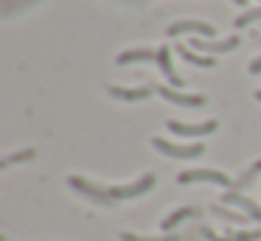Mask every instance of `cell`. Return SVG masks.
<instances>
[{"mask_svg": "<svg viewBox=\"0 0 261 241\" xmlns=\"http://www.w3.org/2000/svg\"><path fill=\"white\" fill-rule=\"evenodd\" d=\"M154 182H158L154 174H143L141 179H135V182H129V185H113V188H104V185L87 182L85 177H76V174L68 177L70 188L79 191L82 196H87V199L96 202V205H104V207H113V205H118V202H124V199H135V196L149 194V191L154 188Z\"/></svg>", "mask_w": 261, "mask_h": 241, "instance_id": "6da1fadb", "label": "cell"}, {"mask_svg": "<svg viewBox=\"0 0 261 241\" xmlns=\"http://www.w3.org/2000/svg\"><path fill=\"white\" fill-rule=\"evenodd\" d=\"M152 146L166 157H174V160H197L205 154V143H171L166 138H152Z\"/></svg>", "mask_w": 261, "mask_h": 241, "instance_id": "7a4b0ae2", "label": "cell"}, {"mask_svg": "<svg viewBox=\"0 0 261 241\" xmlns=\"http://www.w3.org/2000/svg\"><path fill=\"white\" fill-rule=\"evenodd\" d=\"M177 182L180 185H191V182H211L219 185L225 191H233V179L227 177L225 171H216V168H191V171L177 174Z\"/></svg>", "mask_w": 261, "mask_h": 241, "instance_id": "3957f363", "label": "cell"}, {"mask_svg": "<svg viewBox=\"0 0 261 241\" xmlns=\"http://www.w3.org/2000/svg\"><path fill=\"white\" fill-rule=\"evenodd\" d=\"M239 45H242V39L239 37H225V39H205V37H194L191 39V48L197 50V53H230V50H236Z\"/></svg>", "mask_w": 261, "mask_h": 241, "instance_id": "277c9868", "label": "cell"}, {"mask_svg": "<svg viewBox=\"0 0 261 241\" xmlns=\"http://www.w3.org/2000/svg\"><path fill=\"white\" fill-rule=\"evenodd\" d=\"M169 37H182V34H194V37H205V39H214L216 28L211 22H202V20H180V22H171L166 28Z\"/></svg>", "mask_w": 261, "mask_h": 241, "instance_id": "5b68a950", "label": "cell"}, {"mask_svg": "<svg viewBox=\"0 0 261 241\" xmlns=\"http://www.w3.org/2000/svg\"><path fill=\"white\" fill-rule=\"evenodd\" d=\"M219 202H225L227 207H236V210H242L244 216H250L253 222H261V205H255L250 196H244L242 191H225V196H222Z\"/></svg>", "mask_w": 261, "mask_h": 241, "instance_id": "8992f818", "label": "cell"}, {"mask_svg": "<svg viewBox=\"0 0 261 241\" xmlns=\"http://www.w3.org/2000/svg\"><path fill=\"white\" fill-rule=\"evenodd\" d=\"M169 132L182 135V138H202V135H214L219 129V121H202V123H182V121H169L166 123Z\"/></svg>", "mask_w": 261, "mask_h": 241, "instance_id": "52a82bcc", "label": "cell"}, {"mask_svg": "<svg viewBox=\"0 0 261 241\" xmlns=\"http://www.w3.org/2000/svg\"><path fill=\"white\" fill-rule=\"evenodd\" d=\"M158 67H160V73L166 76L169 87H174V90H182V87H186V78H182L180 73L174 70V65H171V48H169V45L158 48Z\"/></svg>", "mask_w": 261, "mask_h": 241, "instance_id": "ba28073f", "label": "cell"}, {"mask_svg": "<svg viewBox=\"0 0 261 241\" xmlns=\"http://www.w3.org/2000/svg\"><path fill=\"white\" fill-rule=\"evenodd\" d=\"M158 95H160V98H166V101H171V104H180V106H205V104H208L205 95H188V93H182V90L169 87V84L158 87Z\"/></svg>", "mask_w": 261, "mask_h": 241, "instance_id": "9c48e42d", "label": "cell"}, {"mask_svg": "<svg viewBox=\"0 0 261 241\" xmlns=\"http://www.w3.org/2000/svg\"><path fill=\"white\" fill-rule=\"evenodd\" d=\"M107 93L118 101H146L149 95L154 93V87H149V84L146 87H113V84H110Z\"/></svg>", "mask_w": 261, "mask_h": 241, "instance_id": "30bf717a", "label": "cell"}, {"mask_svg": "<svg viewBox=\"0 0 261 241\" xmlns=\"http://www.w3.org/2000/svg\"><path fill=\"white\" fill-rule=\"evenodd\" d=\"M194 216H199V207H194V205L177 207L174 213H169V216L163 219V224H160V227H163L166 233H171V230H174L177 224H182V222H186V219H194Z\"/></svg>", "mask_w": 261, "mask_h": 241, "instance_id": "8fae6325", "label": "cell"}, {"mask_svg": "<svg viewBox=\"0 0 261 241\" xmlns=\"http://www.w3.org/2000/svg\"><path fill=\"white\" fill-rule=\"evenodd\" d=\"M177 53H180L182 59L188 62V65H194V67H216V59H214V56L197 53L191 45H177Z\"/></svg>", "mask_w": 261, "mask_h": 241, "instance_id": "7c38bea8", "label": "cell"}, {"mask_svg": "<svg viewBox=\"0 0 261 241\" xmlns=\"http://www.w3.org/2000/svg\"><path fill=\"white\" fill-rule=\"evenodd\" d=\"M132 62H158V50L154 48H132L118 56V65H132Z\"/></svg>", "mask_w": 261, "mask_h": 241, "instance_id": "4fadbf2b", "label": "cell"}, {"mask_svg": "<svg viewBox=\"0 0 261 241\" xmlns=\"http://www.w3.org/2000/svg\"><path fill=\"white\" fill-rule=\"evenodd\" d=\"M211 213H214L216 219H225V222L236 224V227H242V224H247V222H250V216H244V213L230 210L227 205H214V207H211Z\"/></svg>", "mask_w": 261, "mask_h": 241, "instance_id": "5bb4252c", "label": "cell"}, {"mask_svg": "<svg viewBox=\"0 0 261 241\" xmlns=\"http://www.w3.org/2000/svg\"><path fill=\"white\" fill-rule=\"evenodd\" d=\"M258 174H261V160H255L253 166H250V168H244V171L239 174L236 179H233V191H242V188H247V185L253 182V179L258 177Z\"/></svg>", "mask_w": 261, "mask_h": 241, "instance_id": "9a60e30c", "label": "cell"}, {"mask_svg": "<svg viewBox=\"0 0 261 241\" xmlns=\"http://www.w3.org/2000/svg\"><path fill=\"white\" fill-rule=\"evenodd\" d=\"M121 241H180L177 233H166V235H141V233H121Z\"/></svg>", "mask_w": 261, "mask_h": 241, "instance_id": "2e32d148", "label": "cell"}, {"mask_svg": "<svg viewBox=\"0 0 261 241\" xmlns=\"http://www.w3.org/2000/svg\"><path fill=\"white\" fill-rule=\"evenodd\" d=\"M34 157H37V151H34V149H23V151H14V154L3 157V163H0V168H12L14 163H29V160H34Z\"/></svg>", "mask_w": 261, "mask_h": 241, "instance_id": "e0dca14e", "label": "cell"}, {"mask_svg": "<svg viewBox=\"0 0 261 241\" xmlns=\"http://www.w3.org/2000/svg\"><path fill=\"white\" fill-rule=\"evenodd\" d=\"M258 20H261V6H255V9H244L242 14L236 17L233 25H236V28H247V25H253V22H258Z\"/></svg>", "mask_w": 261, "mask_h": 241, "instance_id": "ac0fdd59", "label": "cell"}, {"mask_svg": "<svg viewBox=\"0 0 261 241\" xmlns=\"http://www.w3.org/2000/svg\"><path fill=\"white\" fill-rule=\"evenodd\" d=\"M227 238L230 241H261V227L258 230H230Z\"/></svg>", "mask_w": 261, "mask_h": 241, "instance_id": "d6986e66", "label": "cell"}, {"mask_svg": "<svg viewBox=\"0 0 261 241\" xmlns=\"http://www.w3.org/2000/svg\"><path fill=\"white\" fill-rule=\"evenodd\" d=\"M250 73H253V76H258V73H261V56H255V59L250 62Z\"/></svg>", "mask_w": 261, "mask_h": 241, "instance_id": "ffe728a7", "label": "cell"}, {"mask_svg": "<svg viewBox=\"0 0 261 241\" xmlns=\"http://www.w3.org/2000/svg\"><path fill=\"white\" fill-rule=\"evenodd\" d=\"M233 3H236V6H247V0H233Z\"/></svg>", "mask_w": 261, "mask_h": 241, "instance_id": "44dd1931", "label": "cell"}, {"mask_svg": "<svg viewBox=\"0 0 261 241\" xmlns=\"http://www.w3.org/2000/svg\"><path fill=\"white\" fill-rule=\"evenodd\" d=\"M255 98H258V101H261V90H255Z\"/></svg>", "mask_w": 261, "mask_h": 241, "instance_id": "7402d4cb", "label": "cell"}, {"mask_svg": "<svg viewBox=\"0 0 261 241\" xmlns=\"http://www.w3.org/2000/svg\"><path fill=\"white\" fill-rule=\"evenodd\" d=\"M0 241H9V238H6V235H3V238H0Z\"/></svg>", "mask_w": 261, "mask_h": 241, "instance_id": "603a6c76", "label": "cell"}]
</instances>
